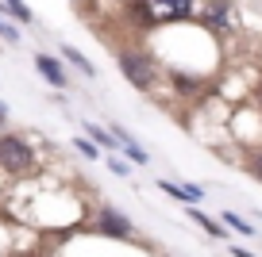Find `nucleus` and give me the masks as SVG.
<instances>
[{"mask_svg":"<svg viewBox=\"0 0 262 257\" xmlns=\"http://www.w3.org/2000/svg\"><path fill=\"white\" fill-rule=\"evenodd\" d=\"M116 65H120V73L135 89H150V85H155V58H150L147 50H135V46L116 50Z\"/></svg>","mask_w":262,"mask_h":257,"instance_id":"nucleus-1","label":"nucleus"},{"mask_svg":"<svg viewBox=\"0 0 262 257\" xmlns=\"http://www.w3.org/2000/svg\"><path fill=\"white\" fill-rule=\"evenodd\" d=\"M35 165V150L24 135H4L0 138V169L4 173H27Z\"/></svg>","mask_w":262,"mask_h":257,"instance_id":"nucleus-2","label":"nucleus"},{"mask_svg":"<svg viewBox=\"0 0 262 257\" xmlns=\"http://www.w3.org/2000/svg\"><path fill=\"white\" fill-rule=\"evenodd\" d=\"M97 234H104V238H120V242H131V238H135V226H131L116 208H100V211H97Z\"/></svg>","mask_w":262,"mask_h":257,"instance_id":"nucleus-3","label":"nucleus"},{"mask_svg":"<svg viewBox=\"0 0 262 257\" xmlns=\"http://www.w3.org/2000/svg\"><path fill=\"white\" fill-rule=\"evenodd\" d=\"M35 69L42 73V81H47V85H54V89H70V77H66L62 62H58L54 54H35Z\"/></svg>","mask_w":262,"mask_h":257,"instance_id":"nucleus-4","label":"nucleus"},{"mask_svg":"<svg viewBox=\"0 0 262 257\" xmlns=\"http://www.w3.org/2000/svg\"><path fill=\"white\" fill-rule=\"evenodd\" d=\"M127 23L139 27V31H155V27H158L155 4H147V0H131V4H127Z\"/></svg>","mask_w":262,"mask_h":257,"instance_id":"nucleus-5","label":"nucleus"},{"mask_svg":"<svg viewBox=\"0 0 262 257\" xmlns=\"http://www.w3.org/2000/svg\"><path fill=\"white\" fill-rule=\"evenodd\" d=\"M158 8H162L158 23H181L193 16V0H158Z\"/></svg>","mask_w":262,"mask_h":257,"instance_id":"nucleus-6","label":"nucleus"},{"mask_svg":"<svg viewBox=\"0 0 262 257\" xmlns=\"http://www.w3.org/2000/svg\"><path fill=\"white\" fill-rule=\"evenodd\" d=\"M158 188H162L166 196H173V200H181V203H196L201 200V188H185V185H173V181H158Z\"/></svg>","mask_w":262,"mask_h":257,"instance_id":"nucleus-7","label":"nucleus"},{"mask_svg":"<svg viewBox=\"0 0 262 257\" xmlns=\"http://www.w3.org/2000/svg\"><path fill=\"white\" fill-rule=\"evenodd\" d=\"M185 211H189V219H193V223H201V226H205V234H208V238H228V234H224V226L216 223V219H208L201 208H193V203H189Z\"/></svg>","mask_w":262,"mask_h":257,"instance_id":"nucleus-8","label":"nucleus"},{"mask_svg":"<svg viewBox=\"0 0 262 257\" xmlns=\"http://www.w3.org/2000/svg\"><path fill=\"white\" fill-rule=\"evenodd\" d=\"M62 58H66L70 65H77V69H81L85 77H97V65H93V62H89V58H85L77 46H62Z\"/></svg>","mask_w":262,"mask_h":257,"instance_id":"nucleus-9","label":"nucleus"},{"mask_svg":"<svg viewBox=\"0 0 262 257\" xmlns=\"http://www.w3.org/2000/svg\"><path fill=\"white\" fill-rule=\"evenodd\" d=\"M4 12H8L16 23H35V12L27 8L24 0H4Z\"/></svg>","mask_w":262,"mask_h":257,"instance_id":"nucleus-10","label":"nucleus"},{"mask_svg":"<svg viewBox=\"0 0 262 257\" xmlns=\"http://www.w3.org/2000/svg\"><path fill=\"white\" fill-rule=\"evenodd\" d=\"M85 135H89L97 146H108V150H116V138H112V131L97 127V123H85Z\"/></svg>","mask_w":262,"mask_h":257,"instance_id":"nucleus-11","label":"nucleus"},{"mask_svg":"<svg viewBox=\"0 0 262 257\" xmlns=\"http://www.w3.org/2000/svg\"><path fill=\"white\" fill-rule=\"evenodd\" d=\"M74 150H77V153H85V158H89V161H97V158H100V146H97V142H93V138H89V135H81V138H74Z\"/></svg>","mask_w":262,"mask_h":257,"instance_id":"nucleus-12","label":"nucleus"},{"mask_svg":"<svg viewBox=\"0 0 262 257\" xmlns=\"http://www.w3.org/2000/svg\"><path fill=\"white\" fill-rule=\"evenodd\" d=\"M120 150L127 153V161H135V165H147V161H150V158H147V150H143L139 142H131V146H120Z\"/></svg>","mask_w":262,"mask_h":257,"instance_id":"nucleus-13","label":"nucleus"},{"mask_svg":"<svg viewBox=\"0 0 262 257\" xmlns=\"http://www.w3.org/2000/svg\"><path fill=\"white\" fill-rule=\"evenodd\" d=\"M0 39L8 42V46H16V42H19V27H12L4 16H0Z\"/></svg>","mask_w":262,"mask_h":257,"instance_id":"nucleus-14","label":"nucleus"},{"mask_svg":"<svg viewBox=\"0 0 262 257\" xmlns=\"http://www.w3.org/2000/svg\"><path fill=\"white\" fill-rule=\"evenodd\" d=\"M224 223H228V226H235V230H239V234H254V226H251V223H247V219H239V215H235V211H228V215H224Z\"/></svg>","mask_w":262,"mask_h":257,"instance_id":"nucleus-15","label":"nucleus"},{"mask_svg":"<svg viewBox=\"0 0 262 257\" xmlns=\"http://www.w3.org/2000/svg\"><path fill=\"white\" fill-rule=\"evenodd\" d=\"M108 169H112V177H127V173H131V165L123 158H116V153L108 158Z\"/></svg>","mask_w":262,"mask_h":257,"instance_id":"nucleus-16","label":"nucleus"},{"mask_svg":"<svg viewBox=\"0 0 262 257\" xmlns=\"http://www.w3.org/2000/svg\"><path fill=\"white\" fill-rule=\"evenodd\" d=\"M251 173H254V177L262 181V150H258V153H254V158H251Z\"/></svg>","mask_w":262,"mask_h":257,"instance_id":"nucleus-17","label":"nucleus"},{"mask_svg":"<svg viewBox=\"0 0 262 257\" xmlns=\"http://www.w3.org/2000/svg\"><path fill=\"white\" fill-rule=\"evenodd\" d=\"M8 119V104H4V100H0V123Z\"/></svg>","mask_w":262,"mask_h":257,"instance_id":"nucleus-18","label":"nucleus"}]
</instances>
